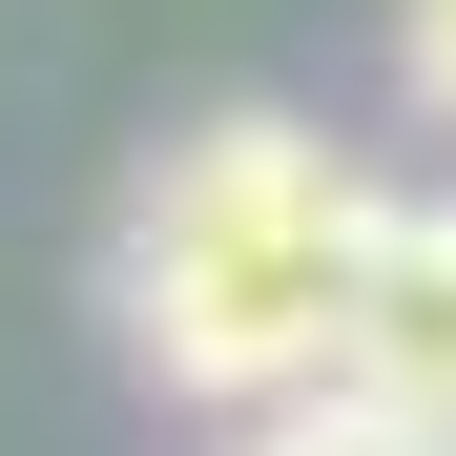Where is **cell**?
<instances>
[{
	"mask_svg": "<svg viewBox=\"0 0 456 456\" xmlns=\"http://www.w3.org/2000/svg\"><path fill=\"white\" fill-rule=\"evenodd\" d=\"M249 456H456V436H415V415H373V395H312V415H270Z\"/></svg>",
	"mask_w": 456,
	"mask_h": 456,
	"instance_id": "cell-3",
	"label": "cell"
},
{
	"mask_svg": "<svg viewBox=\"0 0 456 456\" xmlns=\"http://www.w3.org/2000/svg\"><path fill=\"white\" fill-rule=\"evenodd\" d=\"M353 270H373V187L332 167L290 104L187 125L167 167L125 187V353L208 415H312L353 353Z\"/></svg>",
	"mask_w": 456,
	"mask_h": 456,
	"instance_id": "cell-1",
	"label": "cell"
},
{
	"mask_svg": "<svg viewBox=\"0 0 456 456\" xmlns=\"http://www.w3.org/2000/svg\"><path fill=\"white\" fill-rule=\"evenodd\" d=\"M332 395L456 436V208H373V270H353V353H332Z\"/></svg>",
	"mask_w": 456,
	"mask_h": 456,
	"instance_id": "cell-2",
	"label": "cell"
},
{
	"mask_svg": "<svg viewBox=\"0 0 456 456\" xmlns=\"http://www.w3.org/2000/svg\"><path fill=\"white\" fill-rule=\"evenodd\" d=\"M395 84H415V125H456V0H395Z\"/></svg>",
	"mask_w": 456,
	"mask_h": 456,
	"instance_id": "cell-4",
	"label": "cell"
}]
</instances>
